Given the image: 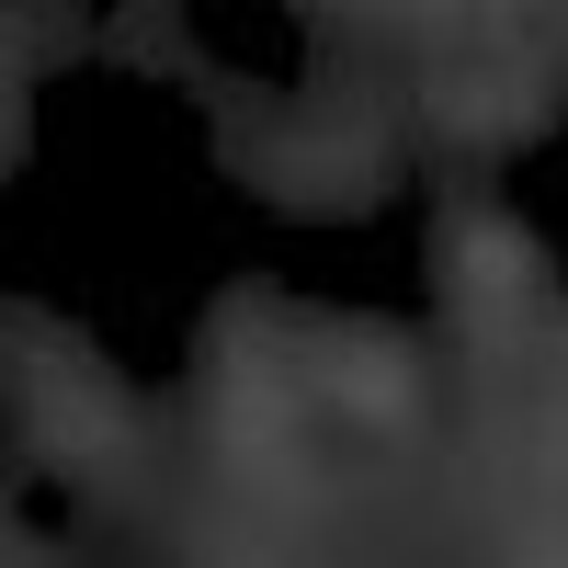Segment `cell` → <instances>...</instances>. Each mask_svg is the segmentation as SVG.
<instances>
[{
    "mask_svg": "<svg viewBox=\"0 0 568 568\" xmlns=\"http://www.w3.org/2000/svg\"><path fill=\"white\" fill-rule=\"evenodd\" d=\"M524 284H535V251L511 240V227H466V296H478V307H511Z\"/></svg>",
    "mask_w": 568,
    "mask_h": 568,
    "instance_id": "obj_1",
    "label": "cell"
},
{
    "mask_svg": "<svg viewBox=\"0 0 568 568\" xmlns=\"http://www.w3.org/2000/svg\"><path fill=\"white\" fill-rule=\"evenodd\" d=\"M329 387H342L364 420H398V409H409V375H398V353H342V364H329Z\"/></svg>",
    "mask_w": 568,
    "mask_h": 568,
    "instance_id": "obj_2",
    "label": "cell"
}]
</instances>
